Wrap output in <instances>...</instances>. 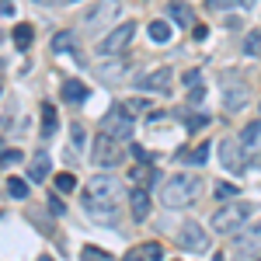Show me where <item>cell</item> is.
<instances>
[{
	"mask_svg": "<svg viewBox=\"0 0 261 261\" xmlns=\"http://www.w3.org/2000/svg\"><path fill=\"white\" fill-rule=\"evenodd\" d=\"M84 213L101 226H115L119 223V202H122V185L108 174H98L84 185Z\"/></svg>",
	"mask_w": 261,
	"mask_h": 261,
	"instance_id": "1",
	"label": "cell"
},
{
	"mask_svg": "<svg viewBox=\"0 0 261 261\" xmlns=\"http://www.w3.org/2000/svg\"><path fill=\"white\" fill-rule=\"evenodd\" d=\"M199 188H202V181L195 174H174V178H167L161 185V202L167 209H185V205L195 202Z\"/></svg>",
	"mask_w": 261,
	"mask_h": 261,
	"instance_id": "2",
	"label": "cell"
},
{
	"mask_svg": "<svg viewBox=\"0 0 261 261\" xmlns=\"http://www.w3.org/2000/svg\"><path fill=\"white\" fill-rule=\"evenodd\" d=\"M122 14V0H98L91 11H87V18H84V35L87 39H94L101 35L105 28H115V18Z\"/></svg>",
	"mask_w": 261,
	"mask_h": 261,
	"instance_id": "3",
	"label": "cell"
},
{
	"mask_svg": "<svg viewBox=\"0 0 261 261\" xmlns=\"http://www.w3.org/2000/svg\"><path fill=\"white\" fill-rule=\"evenodd\" d=\"M247 220H251V205L247 202H226V209H220L213 216V230L216 233H241Z\"/></svg>",
	"mask_w": 261,
	"mask_h": 261,
	"instance_id": "4",
	"label": "cell"
},
{
	"mask_svg": "<svg viewBox=\"0 0 261 261\" xmlns=\"http://www.w3.org/2000/svg\"><path fill=\"white\" fill-rule=\"evenodd\" d=\"M91 164L101 167V171H112V167H119L122 164V146L115 136H108V133H101L94 146H91Z\"/></svg>",
	"mask_w": 261,
	"mask_h": 261,
	"instance_id": "5",
	"label": "cell"
},
{
	"mask_svg": "<svg viewBox=\"0 0 261 261\" xmlns=\"http://www.w3.org/2000/svg\"><path fill=\"white\" fill-rule=\"evenodd\" d=\"M136 28H140L136 21H125V24H119V28H112V32H108V35L98 42V56H101V60H112V56H119L122 49L133 42Z\"/></svg>",
	"mask_w": 261,
	"mask_h": 261,
	"instance_id": "6",
	"label": "cell"
},
{
	"mask_svg": "<svg viewBox=\"0 0 261 261\" xmlns=\"http://www.w3.org/2000/svg\"><path fill=\"white\" fill-rule=\"evenodd\" d=\"M251 98V87L244 81V73H223V105L226 112H241Z\"/></svg>",
	"mask_w": 261,
	"mask_h": 261,
	"instance_id": "7",
	"label": "cell"
},
{
	"mask_svg": "<svg viewBox=\"0 0 261 261\" xmlns=\"http://www.w3.org/2000/svg\"><path fill=\"white\" fill-rule=\"evenodd\" d=\"M101 133H108V136H115V140H129L133 136V115L125 112V105L122 108H112L105 119H101Z\"/></svg>",
	"mask_w": 261,
	"mask_h": 261,
	"instance_id": "8",
	"label": "cell"
},
{
	"mask_svg": "<svg viewBox=\"0 0 261 261\" xmlns=\"http://www.w3.org/2000/svg\"><path fill=\"white\" fill-rule=\"evenodd\" d=\"M220 161L230 174H244L247 171V161H244V143L241 140H223L220 143Z\"/></svg>",
	"mask_w": 261,
	"mask_h": 261,
	"instance_id": "9",
	"label": "cell"
},
{
	"mask_svg": "<svg viewBox=\"0 0 261 261\" xmlns=\"http://www.w3.org/2000/svg\"><path fill=\"white\" fill-rule=\"evenodd\" d=\"M178 244L185 247V251H209V233L202 230L199 223H181V230H178Z\"/></svg>",
	"mask_w": 261,
	"mask_h": 261,
	"instance_id": "10",
	"label": "cell"
},
{
	"mask_svg": "<svg viewBox=\"0 0 261 261\" xmlns=\"http://www.w3.org/2000/svg\"><path fill=\"white\" fill-rule=\"evenodd\" d=\"M140 91H153V94H164V91H171V70L167 66H157L153 73H146V77H140V84H136Z\"/></svg>",
	"mask_w": 261,
	"mask_h": 261,
	"instance_id": "11",
	"label": "cell"
},
{
	"mask_svg": "<svg viewBox=\"0 0 261 261\" xmlns=\"http://www.w3.org/2000/svg\"><path fill=\"white\" fill-rule=\"evenodd\" d=\"M233 244H237V251H261V220L241 233H233Z\"/></svg>",
	"mask_w": 261,
	"mask_h": 261,
	"instance_id": "12",
	"label": "cell"
},
{
	"mask_svg": "<svg viewBox=\"0 0 261 261\" xmlns=\"http://www.w3.org/2000/svg\"><path fill=\"white\" fill-rule=\"evenodd\" d=\"M167 18L174 21V24H181V28H195V11L185 0H171L167 4Z\"/></svg>",
	"mask_w": 261,
	"mask_h": 261,
	"instance_id": "13",
	"label": "cell"
},
{
	"mask_svg": "<svg viewBox=\"0 0 261 261\" xmlns=\"http://www.w3.org/2000/svg\"><path fill=\"white\" fill-rule=\"evenodd\" d=\"M129 205H133V220L143 223L150 216V195H146V188H136L133 195H129Z\"/></svg>",
	"mask_w": 261,
	"mask_h": 261,
	"instance_id": "14",
	"label": "cell"
},
{
	"mask_svg": "<svg viewBox=\"0 0 261 261\" xmlns=\"http://www.w3.org/2000/svg\"><path fill=\"white\" fill-rule=\"evenodd\" d=\"M28 178L35 181V185L49 178V153H45V150H39V153L32 157V167H28Z\"/></svg>",
	"mask_w": 261,
	"mask_h": 261,
	"instance_id": "15",
	"label": "cell"
},
{
	"mask_svg": "<svg viewBox=\"0 0 261 261\" xmlns=\"http://www.w3.org/2000/svg\"><path fill=\"white\" fill-rule=\"evenodd\" d=\"M153 178H157V171H153L150 164H140V167H133V171H129V181H133L136 188H146Z\"/></svg>",
	"mask_w": 261,
	"mask_h": 261,
	"instance_id": "16",
	"label": "cell"
},
{
	"mask_svg": "<svg viewBox=\"0 0 261 261\" xmlns=\"http://www.w3.org/2000/svg\"><path fill=\"white\" fill-rule=\"evenodd\" d=\"M84 98H87V87H84L81 81H66V84H63V101H70V105H81Z\"/></svg>",
	"mask_w": 261,
	"mask_h": 261,
	"instance_id": "17",
	"label": "cell"
},
{
	"mask_svg": "<svg viewBox=\"0 0 261 261\" xmlns=\"http://www.w3.org/2000/svg\"><path fill=\"white\" fill-rule=\"evenodd\" d=\"M32 39H35V28H32V24H18V28H14V45H18L21 53L32 45Z\"/></svg>",
	"mask_w": 261,
	"mask_h": 261,
	"instance_id": "18",
	"label": "cell"
},
{
	"mask_svg": "<svg viewBox=\"0 0 261 261\" xmlns=\"http://www.w3.org/2000/svg\"><path fill=\"white\" fill-rule=\"evenodd\" d=\"M146 32H150V39H153V42H171V32H174V28H171L167 21H153Z\"/></svg>",
	"mask_w": 261,
	"mask_h": 261,
	"instance_id": "19",
	"label": "cell"
},
{
	"mask_svg": "<svg viewBox=\"0 0 261 261\" xmlns=\"http://www.w3.org/2000/svg\"><path fill=\"white\" fill-rule=\"evenodd\" d=\"M53 133H56V108L42 105V136H53Z\"/></svg>",
	"mask_w": 261,
	"mask_h": 261,
	"instance_id": "20",
	"label": "cell"
},
{
	"mask_svg": "<svg viewBox=\"0 0 261 261\" xmlns=\"http://www.w3.org/2000/svg\"><path fill=\"white\" fill-rule=\"evenodd\" d=\"M7 195H11V199H28V181L24 178H7Z\"/></svg>",
	"mask_w": 261,
	"mask_h": 261,
	"instance_id": "21",
	"label": "cell"
},
{
	"mask_svg": "<svg viewBox=\"0 0 261 261\" xmlns=\"http://www.w3.org/2000/svg\"><path fill=\"white\" fill-rule=\"evenodd\" d=\"M53 53H73V35H70V32L53 35Z\"/></svg>",
	"mask_w": 261,
	"mask_h": 261,
	"instance_id": "22",
	"label": "cell"
},
{
	"mask_svg": "<svg viewBox=\"0 0 261 261\" xmlns=\"http://www.w3.org/2000/svg\"><path fill=\"white\" fill-rule=\"evenodd\" d=\"M258 136H261V122H247V125H244V133H241V143H244V146H254Z\"/></svg>",
	"mask_w": 261,
	"mask_h": 261,
	"instance_id": "23",
	"label": "cell"
},
{
	"mask_svg": "<svg viewBox=\"0 0 261 261\" xmlns=\"http://www.w3.org/2000/svg\"><path fill=\"white\" fill-rule=\"evenodd\" d=\"M181 157H185V161L188 164H205V157H209V143H199V146H195V150H188V153H181Z\"/></svg>",
	"mask_w": 261,
	"mask_h": 261,
	"instance_id": "24",
	"label": "cell"
},
{
	"mask_svg": "<svg viewBox=\"0 0 261 261\" xmlns=\"http://www.w3.org/2000/svg\"><path fill=\"white\" fill-rule=\"evenodd\" d=\"M244 56H261V32H251L244 39Z\"/></svg>",
	"mask_w": 261,
	"mask_h": 261,
	"instance_id": "25",
	"label": "cell"
},
{
	"mask_svg": "<svg viewBox=\"0 0 261 261\" xmlns=\"http://www.w3.org/2000/svg\"><path fill=\"white\" fill-rule=\"evenodd\" d=\"M237 195H241V192H237V185H226V181L216 185V199H220V202H233Z\"/></svg>",
	"mask_w": 261,
	"mask_h": 261,
	"instance_id": "26",
	"label": "cell"
},
{
	"mask_svg": "<svg viewBox=\"0 0 261 261\" xmlns=\"http://www.w3.org/2000/svg\"><path fill=\"white\" fill-rule=\"evenodd\" d=\"M125 112H129V115H136V112H150V101H146V98H133V101H125Z\"/></svg>",
	"mask_w": 261,
	"mask_h": 261,
	"instance_id": "27",
	"label": "cell"
},
{
	"mask_svg": "<svg viewBox=\"0 0 261 261\" xmlns=\"http://www.w3.org/2000/svg\"><path fill=\"white\" fill-rule=\"evenodd\" d=\"M140 251H143V254H146L150 261H161V258H164V247H161V244H153V241H150V244H143Z\"/></svg>",
	"mask_w": 261,
	"mask_h": 261,
	"instance_id": "28",
	"label": "cell"
},
{
	"mask_svg": "<svg viewBox=\"0 0 261 261\" xmlns=\"http://www.w3.org/2000/svg\"><path fill=\"white\" fill-rule=\"evenodd\" d=\"M237 4H241V0H205L209 11H233Z\"/></svg>",
	"mask_w": 261,
	"mask_h": 261,
	"instance_id": "29",
	"label": "cell"
},
{
	"mask_svg": "<svg viewBox=\"0 0 261 261\" xmlns=\"http://www.w3.org/2000/svg\"><path fill=\"white\" fill-rule=\"evenodd\" d=\"M56 188H60V192H73V188H77V178H73V174H60V178H56Z\"/></svg>",
	"mask_w": 261,
	"mask_h": 261,
	"instance_id": "30",
	"label": "cell"
},
{
	"mask_svg": "<svg viewBox=\"0 0 261 261\" xmlns=\"http://www.w3.org/2000/svg\"><path fill=\"white\" fill-rule=\"evenodd\" d=\"M202 98H205V87L195 84V87H192V94H188V101H192V105H202Z\"/></svg>",
	"mask_w": 261,
	"mask_h": 261,
	"instance_id": "31",
	"label": "cell"
},
{
	"mask_svg": "<svg viewBox=\"0 0 261 261\" xmlns=\"http://www.w3.org/2000/svg\"><path fill=\"white\" fill-rule=\"evenodd\" d=\"M202 125H209V119L205 115H188V129L195 133V129H202Z\"/></svg>",
	"mask_w": 261,
	"mask_h": 261,
	"instance_id": "32",
	"label": "cell"
},
{
	"mask_svg": "<svg viewBox=\"0 0 261 261\" xmlns=\"http://www.w3.org/2000/svg\"><path fill=\"white\" fill-rule=\"evenodd\" d=\"M87 258H91V261H108L105 254H101V247H84V261H87Z\"/></svg>",
	"mask_w": 261,
	"mask_h": 261,
	"instance_id": "33",
	"label": "cell"
},
{
	"mask_svg": "<svg viewBox=\"0 0 261 261\" xmlns=\"http://www.w3.org/2000/svg\"><path fill=\"white\" fill-rule=\"evenodd\" d=\"M181 81L188 84V87H195V84H202V77H199V70H185V77Z\"/></svg>",
	"mask_w": 261,
	"mask_h": 261,
	"instance_id": "34",
	"label": "cell"
},
{
	"mask_svg": "<svg viewBox=\"0 0 261 261\" xmlns=\"http://www.w3.org/2000/svg\"><path fill=\"white\" fill-rule=\"evenodd\" d=\"M70 133H73V146H84V125H81V122H73Z\"/></svg>",
	"mask_w": 261,
	"mask_h": 261,
	"instance_id": "35",
	"label": "cell"
},
{
	"mask_svg": "<svg viewBox=\"0 0 261 261\" xmlns=\"http://www.w3.org/2000/svg\"><path fill=\"white\" fill-rule=\"evenodd\" d=\"M4 164H21V150H7L4 153Z\"/></svg>",
	"mask_w": 261,
	"mask_h": 261,
	"instance_id": "36",
	"label": "cell"
},
{
	"mask_svg": "<svg viewBox=\"0 0 261 261\" xmlns=\"http://www.w3.org/2000/svg\"><path fill=\"white\" fill-rule=\"evenodd\" d=\"M0 14L11 18V14H14V4H11V0H0Z\"/></svg>",
	"mask_w": 261,
	"mask_h": 261,
	"instance_id": "37",
	"label": "cell"
},
{
	"mask_svg": "<svg viewBox=\"0 0 261 261\" xmlns=\"http://www.w3.org/2000/svg\"><path fill=\"white\" fill-rule=\"evenodd\" d=\"M125 261H150V258H146L140 247H136V251H129V254H125Z\"/></svg>",
	"mask_w": 261,
	"mask_h": 261,
	"instance_id": "38",
	"label": "cell"
},
{
	"mask_svg": "<svg viewBox=\"0 0 261 261\" xmlns=\"http://www.w3.org/2000/svg\"><path fill=\"white\" fill-rule=\"evenodd\" d=\"M133 157H136V161H140V164H146V161H150V157H146V150H143V146H133Z\"/></svg>",
	"mask_w": 261,
	"mask_h": 261,
	"instance_id": "39",
	"label": "cell"
},
{
	"mask_svg": "<svg viewBox=\"0 0 261 261\" xmlns=\"http://www.w3.org/2000/svg\"><path fill=\"white\" fill-rule=\"evenodd\" d=\"M35 4H42V7H60V4H73V0H35Z\"/></svg>",
	"mask_w": 261,
	"mask_h": 261,
	"instance_id": "40",
	"label": "cell"
},
{
	"mask_svg": "<svg viewBox=\"0 0 261 261\" xmlns=\"http://www.w3.org/2000/svg\"><path fill=\"white\" fill-rule=\"evenodd\" d=\"M192 35H195V39H205V35H209V32H205V24H195V28H192Z\"/></svg>",
	"mask_w": 261,
	"mask_h": 261,
	"instance_id": "41",
	"label": "cell"
},
{
	"mask_svg": "<svg viewBox=\"0 0 261 261\" xmlns=\"http://www.w3.org/2000/svg\"><path fill=\"white\" fill-rule=\"evenodd\" d=\"M49 209H53L56 216H63V213H66V209H63V202H60V199H53V202H49Z\"/></svg>",
	"mask_w": 261,
	"mask_h": 261,
	"instance_id": "42",
	"label": "cell"
},
{
	"mask_svg": "<svg viewBox=\"0 0 261 261\" xmlns=\"http://www.w3.org/2000/svg\"><path fill=\"white\" fill-rule=\"evenodd\" d=\"M241 4H244V7H254V0H241Z\"/></svg>",
	"mask_w": 261,
	"mask_h": 261,
	"instance_id": "43",
	"label": "cell"
},
{
	"mask_svg": "<svg viewBox=\"0 0 261 261\" xmlns=\"http://www.w3.org/2000/svg\"><path fill=\"white\" fill-rule=\"evenodd\" d=\"M42 261H53V258H42Z\"/></svg>",
	"mask_w": 261,
	"mask_h": 261,
	"instance_id": "44",
	"label": "cell"
},
{
	"mask_svg": "<svg viewBox=\"0 0 261 261\" xmlns=\"http://www.w3.org/2000/svg\"><path fill=\"white\" fill-rule=\"evenodd\" d=\"M258 112H261V105H258Z\"/></svg>",
	"mask_w": 261,
	"mask_h": 261,
	"instance_id": "45",
	"label": "cell"
}]
</instances>
